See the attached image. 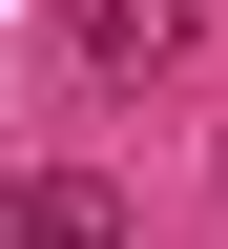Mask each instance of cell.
<instances>
[{
	"instance_id": "obj_1",
	"label": "cell",
	"mask_w": 228,
	"mask_h": 249,
	"mask_svg": "<svg viewBox=\"0 0 228 249\" xmlns=\"http://www.w3.org/2000/svg\"><path fill=\"white\" fill-rule=\"evenodd\" d=\"M0 249H124V187H83V166H0Z\"/></svg>"
},
{
	"instance_id": "obj_2",
	"label": "cell",
	"mask_w": 228,
	"mask_h": 249,
	"mask_svg": "<svg viewBox=\"0 0 228 249\" xmlns=\"http://www.w3.org/2000/svg\"><path fill=\"white\" fill-rule=\"evenodd\" d=\"M62 42L104 62V83H166L187 62V0H62Z\"/></svg>"
}]
</instances>
